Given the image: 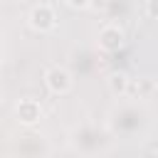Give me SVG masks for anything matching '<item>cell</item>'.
<instances>
[{
    "mask_svg": "<svg viewBox=\"0 0 158 158\" xmlns=\"http://www.w3.org/2000/svg\"><path fill=\"white\" fill-rule=\"evenodd\" d=\"M47 86H49L52 91H57V94H64V91L72 86V79H69L67 69H62V67H52V69L47 72Z\"/></svg>",
    "mask_w": 158,
    "mask_h": 158,
    "instance_id": "1",
    "label": "cell"
},
{
    "mask_svg": "<svg viewBox=\"0 0 158 158\" xmlns=\"http://www.w3.org/2000/svg\"><path fill=\"white\" fill-rule=\"evenodd\" d=\"M30 22H32V27H37V30H49V27H54V12H52V7H49V5H37V7L30 12Z\"/></svg>",
    "mask_w": 158,
    "mask_h": 158,
    "instance_id": "2",
    "label": "cell"
},
{
    "mask_svg": "<svg viewBox=\"0 0 158 158\" xmlns=\"http://www.w3.org/2000/svg\"><path fill=\"white\" fill-rule=\"evenodd\" d=\"M99 44L104 49H118L123 44V32L118 27H104L99 32Z\"/></svg>",
    "mask_w": 158,
    "mask_h": 158,
    "instance_id": "3",
    "label": "cell"
},
{
    "mask_svg": "<svg viewBox=\"0 0 158 158\" xmlns=\"http://www.w3.org/2000/svg\"><path fill=\"white\" fill-rule=\"evenodd\" d=\"M17 118H20L22 123H35V121L40 118V104L32 101V99L20 101V104H17Z\"/></svg>",
    "mask_w": 158,
    "mask_h": 158,
    "instance_id": "4",
    "label": "cell"
},
{
    "mask_svg": "<svg viewBox=\"0 0 158 158\" xmlns=\"http://www.w3.org/2000/svg\"><path fill=\"white\" fill-rule=\"evenodd\" d=\"M109 86H111L114 91H126V89H128V77H126L123 72H116V74H111Z\"/></svg>",
    "mask_w": 158,
    "mask_h": 158,
    "instance_id": "5",
    "label": "cell"
},
{
    "mask_svg": "<svg viewBox=\"0 0 158 158\" xmlns=\"http://www.w3.org/2000/svg\"><path fill=\"white\" fill-rule=\"evenodd\" d=\"M133 91H138V94H146V91H153V81H148V79H141L136 86H133Z\"/></svg>",
    "mask_w": 158,
    "mask_h": 158,
    "instance_id": "6",
    "label": "cell"
},
{
    "mask_svg": "<svg viewBox=\"0 0 158 158\" xmlns=\"http://www.w3.org/2000/svg\"><path fill=\"white\" fill-rule=\"evenodd\" d=\"M146 10L151 17H158V0H146Z\"/></svg>",
    "mask_w": 158,
    "mask_h": 158,
    "instance_id": "7",
    "label": "cell"
},
{
    "mask_svg": "<svg viewBox=\"0 0 158 158\" xmlns=\"http://www.w3.org/2000/svg\"><path fill=\"white\" fill-rule=\"evenodd\" d=\"M67 2H69L72 7H84V5H89L91 0H67Z\"/></svg>",
    "mask_w": 158,
    "mask_h": 158,
    "instance_id": "8",
    "label": "cell"
},
{
    "mask_svg": "<svg viewBox=\"0 0 158 158\" xmlns=\"http://www.w3.org/2000/svg\"><path fill=\"white\" fill-rule=\"evenodd\" d=\"M94 5H99V7H104V5H106V0H94Z\"/></svg>",
    "mask_w": 158,
    "mask_h": 158,
    "instance_id": "9",
    "label": "cell"
}]
</instances>
